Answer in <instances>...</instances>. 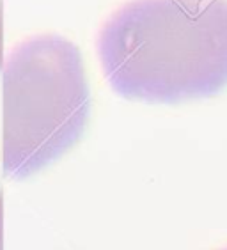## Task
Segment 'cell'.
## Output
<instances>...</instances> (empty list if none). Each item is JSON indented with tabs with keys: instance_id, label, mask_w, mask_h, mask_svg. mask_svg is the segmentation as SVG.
Listing matches in <instances>:
<instances>
[{
	"instance_id": "1",
	"label": "cell",
	"mask_w": 227,
	"mask_h": 250,
	"mask_svg": "<svg viewBox=\"0 0 227 250\" xmlns=\"http://www.w3.org/2000/svg\"><path fill=\"white\" fill-rule=\"evenodd\" d=\"M110 87L176 105L227 89V0H131L98 36Z\"/></svg>"
},
{
	"instance_id": "2",
	"label": "cell",
	"mask_w": 227,
	"mask_h": 250,
	"mask_svg": "<svg viewBox=\"0 0 227 250\" xmlns=\"http://www.w3.org/2000/svg\"><path fill=\"white\" fill-rule=\"evenodd\" d=\"M91 110L87 71L77 44L59 34L21 43L4 71V172L27 179L53 165L80 142Z\"/></svg>"
},
{
	"instance_id": "3",
	"label": "cell",
	"mask_w": 227,
	"mask_h": 250,
	"mask_svg": "<svg viewBox=\"0 0 227 250\" xmlns=\"http://www.w3.org/2000/svg\"><path fill=\"white\" fill-rule=\"evenodd\" d=\"M2 44H4V27H2V5H0V66H2Z\"/></svg>"
},
{
	"instance_id": "4",
	"label": "cell",
	"mask_w": 227,
	"mask_h": 250,
	"mask_svg": "<svg viewBox=\"0 0 227 250\" xmlns=\"http://www.w3.org/2000/svg\"><path fill=\"white\" fill-rule=\"evenodd\" d=\"M226 250H227V249H226Z\"/></svg>"
}]
</instances>
